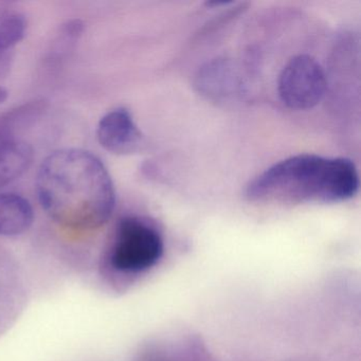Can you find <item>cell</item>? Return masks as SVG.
Segmentation results:
<instances>
[{"instance_id":"obj_1","label":"cell","mask_w":361,"mask_h":361,"mask_svg":"<svg viewBox=\"0 0 361 361\" xmlns=\"http://www.w3.org/2000/svg\"><path fill=\"white\" fill-rule=\"evenodd\" d=\"M37 193L48 216L73 231L99 229L115 210L111 174L85 149H62L50 154L37 172Z\"/></svg>"},{"instance_id":"obj_2","label":"cell","mask_w":361,"mask_h":361,"mask_svg":"<svg viewBox=\"0 0 361 361\" xmlns=\"http://www.w3.org/2000/svg\"><path fill=\"white\" fill-rule=\"evenodd\" d=\"M359 175L348 158L293 156L274 164L246 188L251 202L281 204H336L359 191Z\"/></svg>"},{"instance_id":"obj_3","label":"cell","mask_w":361,"mask_h":361,"mask_svg":"<svg viewBox=\"0 0 361 361\" xmlns=\"http://www.w3.org/2000/svg\"><path fill=\"white\" fill-rule=\"evenodd\" d=\"M164 251V240L156 227L141 217H123L116 228L109 265L119 274H142L157 265Z\"/></svg>"},{"instance_id":"obj_4","label":"cell","mask_w":361,"mask_h":361,"mask_svg":"<svg viewBox=\"0 0 361 361\" xmlns=\"http://www.w3.org/2000/svg\"><path fill=\"white\" fill-rule=\"evenodd\" d=\"M326 90L324 71L307 54L291 58L279 75V97L287 107L295 111H308L320 104Z\"/></svg>"},{"instance_id":"obj_5","label":"cell","mask_w":361,"mask_h":361,"mask_svg":"<svg viewBox=\"0 0 361 361\" xmlns=\"http://www.w3.org/2000/svg\"><path fill=\"white\" fill-rule=\"evenodd\" d=\"M97 139L103 149L116 155H130L141 149L143 135L126 109L109 111L101 118Z\"/></svg>"},{"instance_id":"obj_6","label":"cell","mask_w":361,"mask_h":361,"mask_svg":"<svg viewBox=\"0 0 361 361\" xmlns=\"http://www.w3.org/2000/svg\"><path fill=\"white\" fill-rule=\"evenodd\" d=\"M196 86L209 99L223 103L232 102L244 90L235 67L226 59H216L202 67Z\"/></svg>"},{"instance_id":"obj_7","label":"cell","mask_w":361,"mask_h":361,"mask_svg":"<svg viewBox=\"0 0 361 361\" xmlns=\"http://www.w3.org/2000/svg\"><path fill=\"white\" fill-rule=\"evenodd\" d=\"M33 161V149L29 143L16 138L0 121V189L20 178Z\"/></svg>"},{"instance_id":"obj_8","label":"cell","mask_w":361,"mask_h":361,"mask_svg":"<svg viewBox=\"0 0 361 361\" xmlns=\"http://www.w3.org/2000/svg\"><path fill=\"white\" fill-rule=\"evenodd\" d=\"M35 212L24 196L16 193L0 194V236H18L32 226Z\"/></svg>"},{"instance_id":"obj_9","label":"cell","mask_w":361,"mask_h":361,"mask_svg":"<svg viewBox=\"0 0 361 361\" xmlns=\"http://www.w3.org/2000/svg\"><path fill=\"white\" fill-rule=\"evenodd\" d=\"M25 16L11 8H0V78L6 77L11 67L14 47L26 35Z\"/></svg>"},{"instance_id":"obj_10","label":"cell","mask_w":361,"mask_h":361,"mask_svg":"<svg viewBox=\"0 0 361 361\" xmlns=\"http://www.w3.org/2000/svg\"><path fill=\"white\" fill-rule=\"evenodd\" d=\"M8 90L6 88L0 87V104L5 102L8 99Z\"/></svg>"}]
</instances>
